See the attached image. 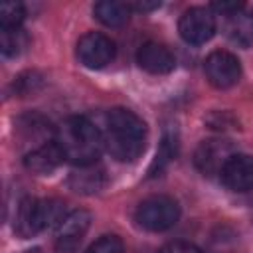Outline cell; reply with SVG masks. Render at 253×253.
<instances>
[{"label": "cell", "mask_w": 253, "mask_h": 253, "mask_svg": "<svg viewBox=\"0 0 253 253\" xmlns=\"http://www.w3.org/2000/svg\"><path fill=\"white\" fill-rule=\"evenodd\" d=\"M105 150L119 162H134L146 146L144 121L123 107L111 109L105 117Z\"/></svg>", "instance_id": "1"}, {"label": "cell", "mask_w": 253, "mask_h": 253, "mask_svg": "<svg viewBox=\"0 0 253 253\" xmlns=\"http://www.w3.org/2000/svg\"><path fill=\"white\" fill-rule=\"evenodd\" d=\"M55 142L63 150L65 160H69L75 166L97 164L105 148V138L99 126L91 123L87 117L79 115L67 117L55 128Z\"/></svg>", "instance_id": "2"}, {"label": "cell", "mask_w": 253, "mask_h": 253, "mask_svg": "<svg viewBox=\"0 0 253 253\" xmlns=\"http://www.w3.org/2000/svg\"><path fill=\"white\" fill-rule=\"evenodd\" d=\"M134 219L146 231H166L178 223L180 206L168 196H152L138 204Z\"/></svg>", "instance_id": "3"}, {"label": "cell", "mask_w": 253, "mask_h": 253, "mask_svg": "<svg viewBox=\"0 0 253 253\" xmlns=\"http://www.w3.org/2000/svg\"><path fill=\"white\" fill-rule=\"evenodd\" d=\"M204 71L208 81L217 89H229L241 79L239 59L225 49L211 51L204 61Z\"/></svg>", "instance_id": "4"}, {"label": "cell", "mask_w": 253, "mask_h": 253, "mask_svg": "<svg viewBox=\"0 0 253 253\" xmlns=\"http://www.w3.org/2000/svg\"><path fill=\"white\" fill-rule=\"evenodd\" d=\"M77 57L89 69H101L115 59V42L101 32H87L77 42Z\"/></svg>", "instance_id": "5"}, {"label": "cell", "mask_w": 253, "mask_h": 253, "mask_svg": "<svg viewBox=\"0 0 253 253\" xmlns=\"http://www.w3.org/2000/svg\"><path fill=\"white\" fill-rule=\"evenodd\" d=\"M178 32L186 43L192 45H202L211 40L215 32V20L208 8H190L180 16L178 22Z\"/></svg>", "instance_id": "6"}, {"label": "cell", "mask_w": 253, "mask_h": 253, "mask_svg": "<svg viewBox=\"0 0 253 253\" xmlns=\"http://www.w3.org/2000/svg\"><path fill=\"white\" fill-rule=\"evenodd\" d=\"M233 146L229 140L223 138H210L200 142L194 152V164L204 176H213L223 170L227 160L233 156Z\"/></svg>", "instance_id": "7"}, {"label": "cell", "mask_w": 253, "mask_h": 253, "mask_svg": "<svg viewBox=\"0 0 253 253\" xmlns=\"http://www.w3.org/2000/svg\"><path fill=\"white\" fill-rule=\"evenodd\" d=\"M91 225V213L85 210H73L69 211L61 223L55 227V241H57V249L61 253L73 251L77 249L79 241L83 239V235L87 233Z\"/></svg>", "instance_id": "8"}, {"label": "cell", "mask_w": 253, "mask_h": 253, "mask_svg": "<svg viewBox=\"0 0 253 253\" xmlns=\"http://www.w3.org/2000/svg\"><path fill=\"white\" fill-rule=\"evenodd\" d=\"M47 229V221H45V206L43 200H36V198H26L20 202L16 217H14V231L28 239L34 237L36 233Z\"/></svg>", "instance_id": "9"}, {"label": "cell", "mask_w": 253, "mask_h": 253, "mask_svg": "<svg viewBox=\"0 0 253 253\" xmlns=\"http://www.w3.org/2000/svg\"><path fill=\"white\" fill-rule=\"evenodd\" d=\"M223 186L231 192H249L253 190V156L233 154L223 170L219 172Z\"/></svg>", "instance_id": "10"}, {"label": "cell", "mask_w": 253, "mask_h": 253, "mask_svg": "<svg viewBox=\"0 0 253 253\" xmlns=\"http://www.w3.org/2000/svg\"><path fill=\"white\" fill-rule=\"evenodd\" d=\"M136 63L146 73L166 75L176 67V57L166 45H162L158 42H146L136 51Z\"/></svg>", "instance_id": "11"}, {"label": "cell", "mask_w": 253, "mask_h": 253, "mask_svg": "<svg viewBox=\"0 0 253 253\" xmlns=\"http://www.w3.org/2000/svg\"><path fill=\"white\" fill-rule=\"evenodd\" d=\"M63 160L65 154L59 148V144L55 140H49L42 146L28 150L24 156V166L34 174H51L63 164Z\"/></svg>", "instance_id": "12"}, {"label": "cell", "mask_w": 253, "mask_h": 253, "mask_svg": "<svg viewBox=\"0 0 253 253\" xmlns=\"http://www.w3.org/2000/svg\"><path fill=\"white\" fill-rule=\"evenodd\" d=\"M69 188L77 194H97L105 186V170L97 164L75 166L69 174Z\"/></svg>", "instance_id": "13"}, {"label": "cell", "mask_w": 253, "mask_h": 253, "mask_svg": "<svg viewBox=\"0 0 253 253\" xmlns=\"http://www.w3.org/2000/svg\"><path fill=\"white\" fill-rule=\"evenodd\" d=\"M93 14L95 18L107 26V28H121L128 22L130 18V8L125 2H117V0H101L93 6Z\"/></svg>", "instance_id": "14"}, {"label": "cell", "mask_w": 253, "mask_h": 253, "mask_svg": "<svg viewBox=\"0 0 253 253\" xmlns=\"http://www.w3.org/2000/svg\"><path fill=\"white\" fill-rule=\"evenodd\" d=\"M178 154V130L176 126H168L162 134V140H160V146L156 150V156L152 160V166H150V176H158Z\"/></svg>", "instance_id": "15"}, {"label": "cell", "mask_w": 253, "mask_h": 253, "mask_svg": "<svg viewBox=\"0 0 253 253\" xmlns=\"http://www.w3.org/2000/svg\"><path fill=\"white\" fill-rule=\"evenodd\" d=\"M225 34L233 43H239L243 47H249L253 43V16L245 12H237L231 16H225Z\"/></svg>", "instance_id": "16"}, {"label": "cell", "mask_w": 253, "mask_h": 253, "mask_svg": "<svg viewBox=\"0 0 253 253\" xmlns=\"http://www.w3.org/2000/svg\"><path fill=\"white\" fill-rule=\"evenodd\" d=\"M28 34L22 28L0 32V51L4 57H16L28 47Z\"/></svg>", "instance_id": "17"}, {"label": "cell", "mask_w": 253, "mask_h": 253, "mask_svg": "<svg viewBox=\"0 0 253 253\" xmlns=\"http://www.w3.org/2000/svg\"><path fill=\"white\" fill-rule=\"evenodd\" d=\"M24 6L20 2H4L0 6V28L2 30H14L20 28V24L24 22Z\"/></svg>", "instance_id": "18"}, {"label": "cell", "mask_w": 253, "mask_h": 253, "mask_svg": "<svg viewBox=\"0 0 253 253\" xmlns=\"http://www.w3.org/2000/svg\"><path fill=\"white\" fill-rule=\"evenodd\" d=\"M85 253H125V245L119 235H101L85 249Z\"/></svg>", "instance_id": "19"}, {"label": "cell", "mask_w": 253, "mask_h": 253, "mask_svg": "<svg viewBox=\"0 0 253 253\" xmlns=\"http://www.w3.org/2000/svg\"><path fill=\"white\" fill-rule=\"evenodd\" d=\"M42 87V77L38 73H24L16 79L14 83V89H18L20 95H28V93H34L36 89Z\"/></svg>", "instance_id": "20"}, {"label": "cell", "mask_w": 253, "mask_h": 253, "mask_svg": "<svg viewBox=\"0 0 253 253\" xmlns=\"http://www.w3.org/2000/svg\"><path fill=\"white\" fill-rule=\"evenodd\" d=\"M160 253H202V249L190 241H170L160 249Z\"/></svg>", "instance_id": "21"}, {"label": "cell", "mask_w": 253, "mask_h": 253, "mask_svg": "<svg viewBox=\"0 0 253 253\" xmlns=\"http://www.w3.org/2000/svg\"><path fill=\"white\" fill-rule=\"evenodd\" d=\"M213 10L221 12V16H231V14H237L243 10V4L241 2H213L211 4Z\"/></svg>", "instance_id": "22"}, {"label": "cell", "mask_w": 253, "mask_h": 253, "mask_svg": "<svg viewBox=\"0 0 253 253\" xmlns=\"http://www.w3.org/2000/svg\"><path fill=\"white\" fill-rule=\"evenodd\" d=\"M158 6H160V2H136L134 4V8L140 10V12H148V10H154Z\"/></svg>", "instance_id": "23"}, {"label": "cell", "mask_w": 253, "mask_h": 253, "mask_svg": "<svg viewBox=\"0 0 253 253\" xmlns=\"http://www.w3.org/2000/svg\"><path fill=\"white\" fill-rule=\"evenodd\" d=\"M28 253H40V249H34V251H28Z\"/></svg>", "instance_id": "24"}]
</instances>
